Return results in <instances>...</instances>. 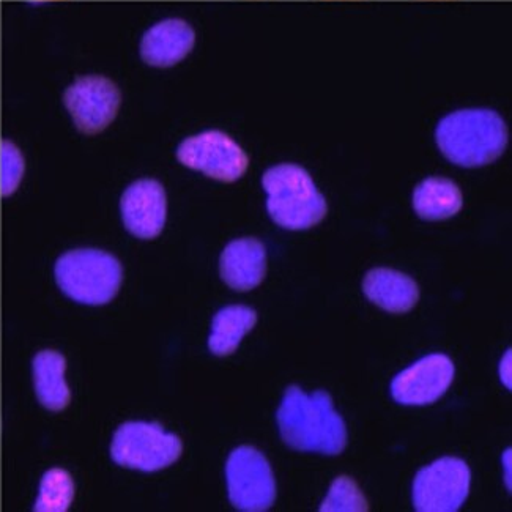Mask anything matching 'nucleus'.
<instances>
[{"label": "nucleus", "mask_w": 512, "mask_h": 512, "mask_svg": "<svg viewBox=\"0 0 512 512\" xmlns=\"http://www.w3.org/2000/svg\"><path fill=\"white\" fill-rule=\"evenodd\" d=\"M363 292L374 305L393 314L415 308L420 298L418 284L410 276L390 268H374L363 281Z\"/></svg>", "instance_id": "14"}, {"label": "nucleus", "mask_w": 512, "mask_h": 512, "mask_svg": "<svg viewBox=\"0 0 512 512\" xmlns=\"http://www.w3.org/2000/svg\"><path fill=\"white\" fill-rule=\"evenodd\" d=\"M196 32L183 19H164L145 32L141 57L152 67H174L193 51Z\"/></svg>", "instance_id": "12"}, {"label": "nucleus", "mask_w": 512, "mask_h": 512, "mask_svg": "<svg viewBox=\"0 0 512 512\" xmlns=\"http://www.w3.org/2000/svg\"><path fill=\"white\" fill-rule=\"evenodd\" d=\"M183 166L202 172L219 182L240 179L249 166L245 150L223 131H204L185 139L177 149Z\"/></svg>", "instance_id": "8"}, {"label": "nucleus", "mask_w": 512, "mask_h": 512, "mask_svg": "<svg viewBox=\"0 0 512 512\" xmlns=\"http://www.w3.org/2000/svg\"><path fill=\"white\" fill-rule=\"evenodd\" d=\"M276 420L282 440L295 451L338 456L346 448V423L325 391L306 394L298 386H290Z\"/></svg>", "instance_id": "1"}, {"label": "nucleus", "mask_w": 512, "mask_h": 512, "mask_svg": "<svg viewBox=\"0 0 512 512\" xmlns=\"http://www.w3.org/2000/svg\"><path fill=\"white\" fill-rule=\"evenodd\" d=\"M227 492L235 508L262 512L271 508L276 498L275 476L264 454L240 446L232 451L226 464Z\"/></svg>", "instance_id": "6"}, {"label": "nucleus", "mask_w": 512, "mask_h": 512, "mask_svg": "<svg viewBox=\"0 0 512 512\" xmlns=\"http://www.w3.org/2000/svg\"><path fill=\"white\" fill-rule=\"evenodd\" d=\"M75 497V484L70 473L52 468L41 479L40 494L35 501L37 512H65Z\"/></svg>", "instance_id": "18"}, {"label": "nucleus", "mask_w": 512, "mask_h": 512, "mask_svg": "<svg viewBox=\"0 0 512 512\" xmlns=\"http://www.w3.org/2000/svg\"><path fill=\"white\" fill-rule=\"evenodd\" d=\"M498 372H500V380L503 385L508 388V390H511L512 388V352L511 350H508V352L503 355V358H501L500 363V369H498Z\"/></svg>", "instance_id": "21"}, {"label": "nucleus", "mask_w": 512, "mask_h": 512, "mask_svg": "<svg viewBox=\"0 0 512 512\" xmlns=\"http://www.w3.org/2000/svg\"><path fill=\"white\" fill-rule=\"evenodd\" d=\"M24 158L13 142L2 141L0 144V194L12 196L23 180Z\"/></svg>", "instance_id": "20"}, {"label": "nucleus", "mask_w": 512, "mask_h": 512, "mask_svg": "<svg viewBox=\"0 0 512 512\" xmlns=\"http://www.w3.org/2000/svg\"><path fill=\"white\" fill-rule=\"evenodd\" d=\"M256 322L254 309L242 305L226 306L213 319L208 349L218 357L231 355L238 349L245 334L253 330Z\"/></svg>", "instance_id": "17"}, {"label": "nucleus", "mask_w": 512, "mask_h": 512, "mask_svg": "<svg viewBox=\"0 0 512 512\" xmlns=\"http://www.w3.org/2000/svg\"><path fill=\"white\" fill-rule=\"evenodd\" d=\"M464 197L453 180L429 177L413 191L416 215L427 221H442L461 212Z\"/></svg>", "instance_id": "16"}, {"label": "nucleus", "mask_w": 512, "mask_h": 512, "mask_svg": "<svg viewBox=\"0 0 512 512\" xmlns=\"http://www.w3.org/2000/svg\"><path fill=\"white\" fill-rule=\"evenodd\" d=\"M262 186L268 196V215L287 231H305L327 215L325 197L311 175L297 164L270 167L262 177Z\"/></svg>", "instance_id": "3"}, {"label": "nucleus", "mask_w": 512, "mask_h": 512, "mask_svg": "<svg viewBox=\"0 0 512 512\" xmlns=\"http://www.w3.org/2000/svg\"><path fill=\"white\" fill-rule=\"evenodd\" d=\"M122 93L104 76H81L64 93V103L76 128L98 134L111 125L119 112Z\"/></svg>", "instance_id": "9"}, {"label": "nucleus", "mask_w": 512, "mask_h": 512, "mask_svg": "<svg viewBox=\"0 0 512 512\" xmlns=\"http://www.w3.org/2000/svg\"><path fill=\"white\" fill-rule=\"evenodd\" d=\"M183 445L177 435L158 423L130 421L122 424L112 438V461L145 473L160 472L179 461Z\"/></svg>", "instance_id": "5"}, {"label": "nucleus", "mask_w": 512, "mask_h": 512, "mask_svg": "<svg viewBox=\"0 0 512 512\" xmlns=\"http://www.w3.org/2000/svg\"><path fill=\"white\" fill-rule=\"evenodd\" d=\"M368 509V500L349 476L334 479L327 497L320 505L322 512H366Z\"/></svg>", "instance_id": "19"}, {"label": "nucleus", "mask_w": 512, "mask_h": 512, "mask_svg": "<svg viewBox=\"0 0 512 512\" xmlns=\"http://www.w3.org/2000/svg\"><path fill=\"white\" fill-rule=\"evenodd\" d=\"M65 368L67 361L64 355L54 350L37 353L32 363L38 401L51 412H60L70 404L71 393L65 382Z\"/></svg>", "instance_id": "15"}, {"label": "nucleus", "mask_w": 512, "mask_h": 512, "mask_svg": "<svg viewBox=\"0 0 512 512\" xmlns=\"http://www.w3.org/2000/svg\"><path fill=\"white\" fill-rule=\"evenodd\" d=\"M438 149L451 163L479 167L498 160L508 145V127L492 109H461L438 123Z\"/></svg>", "instance_id": "2"}, {"label": "nucleus", "mask_w": 512, "mask_h": 512, "mask_svg": "<svg viewBox=\"0 0 512 512\" xmlns=\"http://www.w3.org/2000/svg\"><path fill=\"white\" fill-rule=\"evenodd\" d=\"M221 278L231 289L248 292L264 281L267 273L265 246L256 238H238L224 248L219 259Z\"/></svg>", "instance_id": "13"}, {"label": "nucleus", "mask_w": 512, "mask_h": 512, "mask_svg": "<svg viewBox=\"0 0 512 512\" xmlns=\"http://www.w3.org/2000/svg\"><path fill=\"white\" fill-rule=\"evenodd\" d=\"M454 380V364L442 353L421 358L396 375L391 396L404 405H429L448 391Z\"/></svg>", "instance_id": "10"}, {"label": "nucleus", "mask_w": 512, "mask_h": 512, "mask_svg": "<svg viewBox=\"0 0 512 512\" xmlns=\"http://www.w3.org/2000/svg\"><path fill=\"white\" fill-rule=\"evenodd\" d=\"M120 213L127 231L142 240L158 237L166 223L167 201L163 185L142 179L128 186L120 201Z\"/></svg>", "instance_id": "11"}, {"label": "nucleus", "mask_w": 512, "mask_h": 512, "mask_svg": "<svg viewBox=\"0 0 512 512\" xmlns=\"http://www.w3.org/2000/svg\"><path fill=\"white\" fill-rule=\"evenodd\" d=\"M501 461H503V470H505V484L506 489H512V454L511 448L506 449L505 453H503V457H501Z\"/></svg>", "instance_id": "22"}, {"label": "nucleus", "mask_w": 512, "mask_h": 512, "mask_svg": "<svg viewBox=\"0 0 512 512\" xmlns=\"http://www.w3.org/2000/svg\"><path fill=\"white\" fill-rule=\"evenodd\" d=\"M57 286L76 303L106 305L122 286L119 260L100 249H75L60 256L54 268Z\"/></svg>", "instance_id": "4"}, {"label": "nucleus", "mask_w": 512, "mask_h": 512, "mask_svg": "<svg viewBox=\"0 0 512 512\" xmlns=\"http://www.w3.org/2000/svg\"><path fill=\"white\" fill-rule=\"evenodd\" d=\"M472 473L462 459L442 457L421 468L413 481V505L418 512H456L470 492Z\"/></svg>", "instance_id": "7"}]
</instances>
